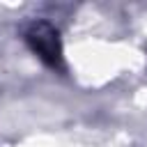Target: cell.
<instances>
[{
	"instance_id": "cell-1",
	"label": "cell",
	"mask_w": 147,
	"mask_h": 147,
	"mask_svg": "<svg viewBox=\"0 0 147 147\" xmlns=\"http://www.w3.org/2000/svg\"><path fill=\"white\" fill-rule=\"evenodd\" d=\"M25 41L46 64H51V67L62 64V46L57 39V30L53 25H48L46 21L30 23L25 30Z\"/></svg>"
}]
</instances>
